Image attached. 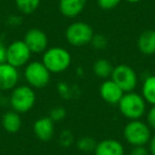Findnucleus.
I'll return each mask as SVG.
<instances>
[{
  "instance_id": "obj_1",
  "label": "nucleus",
  "mask_w": 155,
  "mask_h": 155,
  "mask_svg": "<svg viewBox=\"0 0 155 155\" xmlns=\"http://www.w3.org/2000/svg\"><path fill=\"white\" fill-rule=\"evenodd\" d=\"M41 62L50 72L56 74L65 72L70 67L72 63V56L66 48L55 46L48 48L44 52Z\"/></svg>"
},
{
  "instance_id": "obj_2",
  "label": "nucleus",
  "mask_w": 155,
  "mask_h": 155,
  "mask_svg": "<svg viewBox=\"0 0 155 155\" xmlns=\"http://www.w3.org/2000/svg\"><path fill=\"white\" fill-rule=\"evenodd\" d=\"M117 105L120 114L129 120H138L147 112V102L140 94L135 91L124 93Z\"/></svg>"
},
{
  "instance_id": "obj_3",
  "label": "nucleus",
  "mask_w": 155,
  "mask_h": 155,
  "mask_svg": "<svg viewBox=\"0 0 155 155\" xmlns=\"http://www.w3.org/2000/svg\"><path fill=\"white\" fill-rule=\"evenodd\" d=\"M36 102V94L34 88L29 85H17L12 89L10 96V104L13 110L18 114H26L30 112Z\"/></svg>"
},
{
  "instance_id": "obj_4",
  "label": "nucleus",
  "mask_w": 155,
  "mask_h": 155,
  "mask_svg": "<svg viewBox=\"0 0 155 155\" xmlns=\"http://www.w3.org/2000/svg\"><path fill=\"white\" fill-rule=\"evenodd\" d=\"M123 137L132 147H141L149 143L151 137V129L144 121L130 120L123 127Z\"/></svg>"
},
{
  "instance_id": "obj_5",
  "label": "nucleus",
  "mask_w": 155,
  "mask_h": 155,
  "mask_svg": "<svg viewBox=\"0 0 155 155\" xmlns=\"http://www.w3.org/2000/svg\"><path fill=\"white\" fill-rule=\"evenodd\" d=\"M95 32L89 24L85 21H74L67 27L65 37L69 45L73 47H84L89 45Z\"/></svg>"
},
{
  "instance_id": "obj_6",
  "label": "nucleus",
  "mask_w": 155,
  "mask_h": 155,
  "mask_svg": "<svg viewBox=\"0 0 155 155\" xmlns=\"http://www.w3.org/2000/svg\"><path fill=\"white\" fill-rule=\"evenodd\" d=\"M24 77L29 86L34 89H41L49 84L51 72L43 64V62L34 61L29 62L25 66Z\"/></svg>"
},
{
  "instance_id": "obj_7",
  "label": "nucleus",
  "mask_w": 155,
  "mask_h": 155,
  "mask_svg": "<svg viewBox=\"0 0 155 155\" xmlns=\"http://www.w3.org/2000/svg\"><path fill=\"white\" fill-rule=\"evenodd\" d=\"M110 79L122 89L123 93L134 91L138 85L137 72L133 67L127 64H119L115 66Z\"/></svg>"
},
{
  "instance_id": "obj_8",
  "label": "nucleus",
  "mask_w": 155,
  "mask_h": 155,
  "mask_svg": "<svg viewBox=\"0 0 155 155\" xmlns=\"http://www.w3.org/2000/svg\"><path fill=\"white\" fill-rule=\"evenodd\" d=\"M32 52L25 44L24 41H14L7 47V63L20 68L30 62Z\"/></svg>"
},
{
  "instance_id": "obj_9",
  "label": "nucleus",
  "mask_w": 155,
  "mask_h": 155,
  "mask_svg": "<svg viewBox=\"0 0 155 155\" xmlns=\"http://www.w3.org/2000/svg\"><path fill=\"white\" fill-rule=\"evenodd\" d=\"M22 41L28 46L30 51L35 54L44 53L49 45L47 34L38 28H32L27 31Z\"/></svg>"
},
{
  "instance_id": "obj_10",
  "label": "nucleus",
  "mask_w": 155,
  "mask_h": 155,
  "mask_svg": "<svg viewBox=\"0 0 155 155\" xmlns=\"http://www.w3.org/2000/svg\"><path fill=\"white\" fill-rule=\"evenodd\" d=\"M19 82V72L16 67L9 63L0 64V91H12L18 85Z\"/></svg>"
},
{
  "instance_id": "obj_11",
  "label": "nucleus",
  "mask_w": 155,
  "mask_h": 155,
  "mask_svg": "<svg viewBox=\"0 0 155 155\" xmlns=\"http://www.w3.org/2000/svg\"><path fill=\"white\" fill-rule=\"evenodd\" d=\"M55 132V122L49 116L39 117L33 123V133L41 141H49L53 138Z\"/></svg>"
},
{
  "instance_id": "obj_12",
  "label": "nucleus",
  "mask_w": 155,
  "mask_h": 155,
  "mask_svg": "<svg viewBox=\"0 0 155 155\" xmlns=\"http://www.w3.org/2000/svg\"><path fill=\"white\" fill-rule=\"evenodd\" d=\"M99 95L101 99L106 103L117 105L124 93L112 79H107V80H104L100 85Z\"/></svg>"
},
{
  "instance_id": "obj_13",
  "label": "nucleus",
  "mask_w": 155,
  "mask_h": 155,
  "mask_svg": "<svg viewBox=\"0 0 155 155\" xmlns=\"http://www.w3.org/2000/svg\"><path fill=\"white\" fill-rule=\"evenodd\" d=\"M95 155H124L125 150L123 144L119 140L106 138L97 142Z\"/></svg>"
},
{
  "instance_id": "obj_14",
  "label": "nucleus",
  "mask_w": 155,
  "mask_h": 155,
  "mask_svg": "<svg viewBox=\"0 0 155 155\" xmlns=\"http://www.w3.org/2000/svg\"><path fill=\"white\" fill-rule=\"evenodd\" d=\"M87 5V0H58V10L67 18L79 16Z\"/></svg>"
},
{
  "instance_id": "obj_15",
  "label": "nucleus",
  "mask_w": 155,
  "mask_h": 155,
  "mask_svg": "<svg viewBox=\"0 0 155 155\" xmlns=\"http://www.w3.org/2000/svg\"><path fill=\"white\" fill-rule=\"evenodd\" d=\"M138 50L144 55L155 54V30H146L141 32L137 39Z\"/></svg>"
},
{
  "instance_id": "obj_16",
  "label": "nucleus",
  "mask_w": 155,
  "mask_h": 155,
  "mask_svg": "<svg viewBox=\"0 0 155 155\" xmlns=\"http://www.w3.org/2000/svg\"><path fill=\"white\" fill-rule=\"evenodd\" d=\"M1 124L7 133L15 134L20 131L22 125V120L20 114H18L15 110H9L5 113L1 118Z\"/></svg>"
},
{
  "instance_id": "obj_17",
  "label": "nucleus",
  "mask_w": 155,
  "mask_h": 155,
  "mask_svg": "<svg viewBox=\"0 0 155 155\" xmlns=\"http://www.w3.org/2000/svg\"><path fill=\"white\" fill-rule=\"evenodd\" d=\"M113 70L114 66L107 58H98L93 65V71L95 75L103 80H107L108 78L112 77Z\"/></svg>"
},
{
  "instance_id": "obj_18",
  "label": "nucleus",
  "mask_w": 155,
  "mask_h": 155,
  "mask_svg": "<svg viewBox=\"0 0 155 155\" xmlns=\"http://www.w3.org/2000/svg\"><path fill=\"white\" fill-rule=\"evenodd\" d=\"M140 95L148 104L155 105V74L149 75L144 79Z\"/></svg>"
},
{
  "instance_id": "obj_19",
  "label": "nucleus",
  "mask_w": 155,
  "mask_h": 155,
  "mask_svg": "<svg viewBox=\"0 0 155 155\" xmlns=\"http://www.w3.org/2000/svg\"><path fill=\"white\" fill-rule=\"evenodd\" d=\"M16 8L22 14H32L38 9L41 0H14Z\"/></svg>"
},
{
  "instance_id": "obj_20",
  "label": "nucleus",
  "mask_w": 155,
  "mask_h": 155,
  "mask_svg": "<svg viewBox=\"0 0 155 155\" xmlns=\"http://www.w3.org/2000/svg\"><path fill=\"white\" fill-rule=\"evenodd\" d=\"M75 144L81 152H93L96 149L97 141L91 136H82L78 139Z\"/></svg>"
},
{
  "instance_id": "obj_21",
  "label": "nucleus",
  "mask_w": 155,
  "mask_h": 155,
  "mask_svg": "<svg viewBox=\"0 0 155 155\" xmlns=\"http://www.w3.org/2000/svg\"><path fill=\"white\" fill-rule=\"evenodd\" d=\"M91 44L95 49L102 50V49H105L106 46H107V44H108V41H107V38L105 37V35L95 34L93 37V39H91Z\"/></svg>"
},
{
  "instance_id": "obj_22",
  "label": "nucleus",
  "mask_w": 155,
  "mask_h": 155,
  "mask_svg": "<svg viewBox=\"0 0 155 155\" xmlns=\"http://www.w3.org/2000/svg\"><path fill=\"white\" fill-rule=\"evenodd\" d=\"M49 117L54 121V122H58L62 121L63 119L66 117V110L63 106H55L53 107L49 113Z\"/></svg>"
},
{
  "instance_id": "obj_23",
  "label": "nucleus",
  "mask_w": 155,
  "mask_h": 155,
  "mask_svg": "<svg viewBox=\"0 0 155 155\" xmlns=\"http://www.w3.org/2000/svg\"><path fill=\"white\" fill-rule=\"evenodd\" d=\"M58 142L62 147L67 148V147H70L73 143V135L70 131L68 130H64L62 133L60 134V137H58Z\"/></svg>"
},
{
  "instance_id": "obj_24",
  "label": "nucleus",
  "mask_w": 155,
  "mask_h": 155,
  "mask_svg": "<svg viewBox=\"0 0 155 155\" xmlns=\"http://www.w3.org/2000/svg\"><path fill=\"white\" fill-rule=\"evenodd\" d=\"M121 1L122 0H97V3L100 9L104 10V11H108V10H113L116 7H118Z\"/></svg>"
},
{
  "instance_id": "obj_25",
  "label": "nucleus",
  "mask_w": 155,
  "mask_h": 155,
  "mask_svg": "<svg viewBox=\"0 0 155 155\" xmlns=\"http://www.w3.org/2000/svg\"><path fill=\"white\" fill-rule=\"evenodd\" d=\"M147 124L150 129L155 130V105H151V108L147 112Z\"/></svg>"
},
{
  "instance_id": "obj_26",
  "label": "nucleus",
  "mask_w": 155,
  "mask_h": 155,
  "mask_svg": "<svg viewBox=\"0 0 155 155\" xmlns=\"http://www.w3.org/2000/svg\"><path fill=\"white\" fill-rule=\"evenodd\" d=\"M130 155H150V152L144 146L133 147V149L130 152Z\"/></svg>"
},
{
  "instance_id": "obj_27",
  "label": "nucleus",
  "mask_w": 155,
  "mask_h": 155,
  "mask_svg": "<svg viewBox=\"0 0 155 155\" xmlns=\"http://www.w3.org/2000/svg\"><path fill=\"white\" fill-rule=\"evenodd\" d=\"M7 62V47L0 41V64Z\"/></svg>"
},
{
  "instance_id": "obj_28",
  "label": "nucleus",
  "mask_w": 155,
  "mask_h": 155,
  "mask_svg": "<svg viewBox=\"0 0 155 155\" xmlns=\"http://www.w3.org/2000/svg\"><path fill=\"white\" fill-rule=\"evenodd\" d=\"M149 152H150V155H155V135L152 136L149 141Z\"/></svg>"
},
{
  "instance_id": "obj_29",
  "label": "nucleus",
  "mask_w": 155,
  "mask_h": 155,
  "mask_svg": "<svg viewBox=\"0 0 155 155\" xmlns=\"http://www.w3.org/2000/svg\"><path fill=\"white\" fill-rule=\"evenodd\" d=\"M124 1H127V2H129V3H132V5H134V3H138V2H140L141 0H124Z\"/></svg>"
},
{
  "instance_id": "obj_30",
  "label": "nucleus",
  "mask_w": 155,
  "mask_h": 155,
  "mask_svg": "<svg viewBox=\"0 0 155 155\" xmlns=\"http://www.w3.org/2000/svg\"><path fill=\"white\" fill-rule=\"evenodd\" d=\"M0 99H1V91H0Z\"/></svg>"
}]
</instances>
